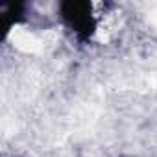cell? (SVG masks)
I'll use <instances>...</instances> for the list:
<instances>
[{"label":"cell","mask_w":157,"mask_h":157,"mask_svg":"<svg viewBox=\"0 0 157 157\" xmlns=\"http://www.w3.org/2000/svg\"><path fill=\"white\" fill-rule=\"evenodd\" d=\"M57 19L80 43H89L98 33V11L91 2H63L57 6Z\"/></svg>","instance_id":"1"}]
</instances>
